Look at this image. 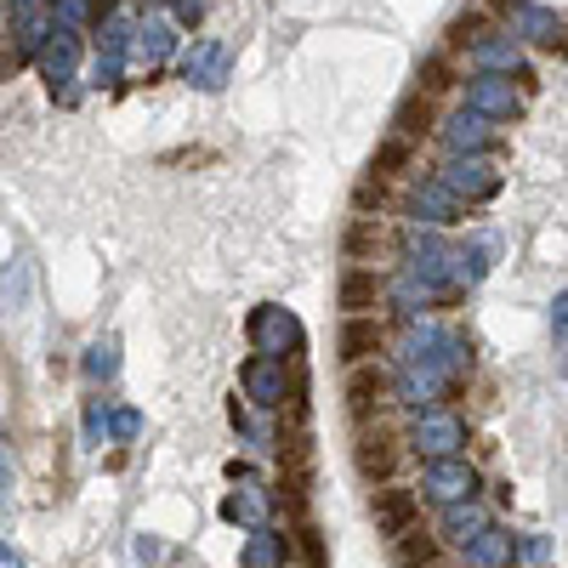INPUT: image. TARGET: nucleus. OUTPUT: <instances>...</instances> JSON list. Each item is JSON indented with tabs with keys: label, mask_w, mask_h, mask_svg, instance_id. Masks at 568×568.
I'll return each mask as SVG.
<instances>
[{
	"label": "nucleus",
	"mask_w": 568,
	"mask_h": 568,
	"mask_svg": "<svg viewBox=\"0 0 568 568\" xmlns=\"http://www.w3.org/2000/svg\"><path fill=\"white\" fill-rule=\"evenodd\" d=\"M353 460H358V471H364L369 484H387V478H393V466H398V449H393L387 433H364L358 449H353Z\"/></svg>",
	"instance_id": "f257e3e1"
},
{
	"label": "nucleus",
	"mask_w": 568,
	"mask_h": 568,
	"mask_svg": "<svg viewBox=\"0 0 568 568\" xmlns=\"http://www.w3.org/2000/svg\"><path fill=\"white\" fill-rule=\"evenodd\" d=\"M375 524H382L393 540L409 535V529H415V495H404V489H382V495H375Z\"/></svg>",
	"instance_id": "f03ea898"
},
{
	"label": "nucleus",
	"mask_w": 568,
	"mask_h": 568,
	"mask_svg": "<svg viewBox=\"0 0 568 568\" xmlns=\"http://www.w3.org/2000/svg\"><path fill=\"white\" fill-rule=\"evenodd\" d=\"M382 398H387V375L382 369H353L347 375V409L353 415H369Z\"/></svg>",
	"instance_id": "7ed1b4c3"
},
{
	"label": "nucleus",
	"mask_w": 568,
	"mask_h": 568,
	"mask_svg": "<svg viewBox=\"0 0 568 568\" xmlns=\"http://www.w3.org/2000/svg\"><path fill=\"white\" fill-rule=\"evenodd\" d=\"M415 444H420L426 455H449V449L460 444V420H455V415H426V420L415 426Z\"/></svg>",
	"instance_id": "20e7f679"
},
{
	"label": "nucleus",
	"mask_w": 568,
	"mask_h": 568,
	"mask_svg": "<svg viewBox=\"0 0 568 568\" xmlns=\"http://www.w3.org/2000/svg\"><path fill=\"white\" fill-rule=\"evenodd\" d=\"M375 347H382V324H369V318H353V324L342 329V358H347V364L369 358Z\"/></svg>",
	"instance_id": "39448f33"
},
{
	"label": "nucleus",
	"mask_w": 568,
	"mask_h": 568,
	"mask_svg": "<svg viewBox=\"0 0 568 568\" xmlns=\"http://www.w3.org/2000/svg\"><path fill=\"white\" fill-rule=\"evenodd\" d=\"M426 489H433L438 500H460V495L471 489V471H466L460 460H444V466L426 471Z\"/></svg>",
	"instance_id": "423d86ee"
},
{
	"label": "nucleus",
	"mask_w": 568,
	"mask_h": 568,
	"mask_svg": "<svg viewBox=\"0 0 568 568\" xmlns=\"http://www.w3.org/2000/svg\"><path fill=\"white\" fill-rule=\"evenodd\" d=\"M433 557H438V540L426 535V529H409V535H398V562H404V568H426Z\"/></svg>",
	"instance_id": "0eeeda50"
},
{
	"label": "nucleus",
	"mask_w": 568,
	"mask_h": 568,
	"mask_svg": "<svg viewBox=\"0 0 568 568\" xmlns=\"http://www.w3.org/2000/svg\"><path fill=\"white\" fill-rule=\"evenodd\" d=\"M342 307H347L353 318L375 307V278H369V273H347V278H342Z\"/></svg>",
	"instance_id": "6e6552de"
},
{
	"label": "nucleus",
	"mask_w": 568,
	"mask_h": 568,
	"mask_svg": "<svg viewBox=\"0 0 568 568\" xmlns=\"http://www.w3.org/2000/svg\"><path fill=\"white\" fill-rule=\"evenodd\" d=\"M245 382H251V393H256L262 404H278V393H284V382H278V369H273V364H251Z\"/></svg>",
	"instance_id": "1a4fd4ad"
},
{
	"label": "nucleus",
	"mask_w": 568,
	"mask_h": 568,
	"mask_svg": "<svg viewBox=\"0 0 568 568\" xmlns=\"http://www.w3.org/2000/svg\"><path fill=\"white\" fill-rule=\"evenodd\" d=\"M278 557H284V546H278L273 535H256V540H251V551H245V568H273Z\"/></svg>",
	"instance_id": "9d476101"
},
{
	"label": "nucleus",
	"mask_w": 568,
	"mask_h": 568,
	"mask_svg": "<svg viewBox=\"0 0 568 568\" xmlns=\"http://www.w3.org/2000/svg\"><path fill=\"white\" fill-rule=\"evenodd\" d=\"M506 557V535H484L478 546H471V562H478V568H495Z\"/></svg>",
	"instance_id": "9b49d317"
},
{
	"label": "nucleus",
	"mask_w": 568,
	"mask_h": 568,
	"mask_svg": "<svg viewBox=\"0 0 568 568\" xmlns=\"http://www.w3.org/2000/svg\"><path fill=\"white\" fill-rule=\"evenodd\" d=\"M114 369V347L103 342V347H91V375H109Z\"/></svg>",
	"instance_id": "f8f14e48"
}]
</instances>
